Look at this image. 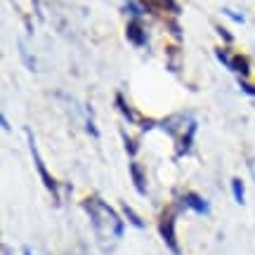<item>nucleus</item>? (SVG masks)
<instances>
[{"label":"nucleus","instance_id":"nucleus-7","mask_svg":"<svg viewBox=\"0 0 255 255\" xmlns=\"http://www.w3.org/2000/svg\"><path fill=\"white\" fill-rule=\"evenodd\" d=\"M232 71H237V73H241V76H248L251 73V66H248V62H246V57H241V55H237L234 59H232V66H229Z\"/></svg>","mask_w":255,"mask_h":255},{"label":"nucleus","instance_id":"nucleus-12","mask_svg":"<svg viewBox=\"0 0 255 255\" xmlns=\"http://www.w3.org/2000/svg\"><path fill=\"white\" fill-rule=\"evenodd\" d=\"M239 88H244V92H248V95H253L255 97V85H251V83H246L244 78L239 81Z\"/></svg>","mask_w":255,"mask_h":255},{"label":"nucleus","instance_id":"nucleus-13","mask_svg":"<svg viewBox=\"0 0 255 255\" xmlns=\"http://www.w3.org/2000/svg\"><path fill=\"white\" fill-rule=\"evenodd\" d=\"M123 142H126V144H128V154H130V156H135V151H137L135 142H132V139H130V137H128V135H123Z\"/></svg>","mask_w":255,"mask_h":255},{"label":"nucleus","instance_id":"nucleus-1","mask_svg":"<svg viewBox=\"0 0 255 255\" xmlns=\"http://www.w3.org/2000/svg\"><path fill=\"white\" fill-rule=\"evenodd\" d=\"M83 206L88 210V215H90V220H92V227L97 229V234H102L104 229H111L114 239L123 237V229H126L123 227V220L116 215V210L111 208V206H107V203L100 199H88Z\"/></svg>","mask_w":255,"mask_h":255},{"label":"nucleus","instance_id":"nucleus-11","mask_svg":"<svg viewBox=\"0 0 255 255\" xmlns=\"http://www.w3.org/2000/svg\"><path fill=\"white\" fill-rule=\"evenodd\" d=\"M215 55H218V59H220V62H222V64H225L227 69H229V66H232V59H229V57H227V50H218Z\"/></svg>","mask_w":255,"mask_h":255},{"label":"nucleus","instance_id":"nucleus-4","mask_svg":"<svg viewBox=\"0 0 255 255\" xmlns=\"http://www.w3.org/2000/svg\"><path fill=\"white\" fill-rule=\"evenodd\" d=\"M126 36H128V40L137 47H142L146 43V36H144V31H142V26H139V21H130V24H128Z\"/></svg>","mask_w":255,"mask_h":255},{"label":"nucleus","instance_id":"nucleus-9","mask_svg":"<svg viewBox=\"0 0 255 255\" xmlns=\"http://www.w3.org/2000/svg\"><path fill=\"white\" fill-rule=\"evenodd\" d=\"M123 213H126L128 218H130V222H132V225H135L137 229H142V227H144V222H142V220L137 218V213H135L132 208H130V206H126V203H123Z\"/></svg>","mask_w":255,"mask_h":255},{"label":"nucleus","instance_id":"nucleus-10","mask_svg":"<svg viewBox=\"0 0 255 255\" xmlns=\"http://www.w3.org/2000/svg\"><path fill=\"white\" fill-rule=\"evenodd\" d=\"M116 102H119V107H121V114H123L128 121H135V114H132V111H130V107L123 102V95H119V97H116Z\"/></svg>","mask_w":255,"mask_h":255},{"label":"nucleus","instance_id":"nucleus-16","mask_svg":"<svg viewBox=\"0 0 255 255\" xmlns=\"http://www.w3.org/2000/svg\"><path fill=\"white\" fill-rule=\"evenodd\" d=\"M33 5H36V12L40 14V0H33ZM40 17H43V14H40Z\"/></svg>","mask_w":255,"mask_h":255},{"label":"nucleus","instance_id":"nucleus-3","mask_svg":"<svg viewBox=\"0 0 255 255\" xmlns=\"http://www.w3.org/2000/svg\"><path fill=\"white\" fill-rule=\"evenodd\" d=\"M158 229H161V237H163V241L168 244V248H170L175 255H180V248H177V239H175V215H173V213H170V215H165V218L161 220Z\"/></svg>","mask_w":255,"mask_h":255},{"label":"nucleus","instance_id":"nucleus-6","mask_svg":"<svg viewBox=\"0 0 255 255\" xmlns=\"http://www.w3.org/2000/svg\"><path fill=\"white\" fill-rule=\"evenodd\" d=\"M130 177L135 182L137 194H146V180H144V173H142L139 163H130Z\"/></svg>","mask_w":255,"mask_h":255},{"label":"nucleus","instance_id":"nucleus-14","mask_svg":"<svg viewBox=\"0 0 255 255\" xmlns=\"http://www.w3.org/2000/svg\"><path fill=\"white\" fill-rule=\"evenodd\" d=\"M225 14H229V17L234 19V21H239V24L244 21V17H241V14H237V12H232V9H225Z\"/></svg>","mask_w":255,"mask_h":255},{"label":"nucleus","instance_id":"nucleus-8","mask_svg":"<svg viewBox=\"0 0 255 255\" xmlns=\"http://www.w3.org/2000/svg\"><path fill=\"white\" fill-rule=\"evenodd\" d=\"M232 191H234V199H237V203H244V201H246V196H244V182H241L239 177H234V180H232Z\"/></svg>","mask_w":255,"mask_h":255},{"label":"nucleus","instance_id":"nucleus-2","mask_svg":"<svg viewBox=\"0 0 255 255\" xmlns=\"http://www.w3.org/2000/svg\"><path fill=\"white\" fill-rule=\"evenodd\" d=\"M28 146H31V156H33V161H36V168H38V173H40V177H43V182H45V187L50 189V194L57 199V182H55V177L47 173L45 163H43V158H40V154H38V149H36V139H33L31 132H28Z\"/></svg>","mask_w":255,"mask_h":255},{"label":"nucleus","instance_id":"nucleus-5","mask_svg":"<svg viewBox=\"0 0 255 255\" xmlns=\"http://www.w3.org/2000/svg\"><path fill=\"white\" fill-rule=\"evenodd\" d=\"M182 203L184 206H189L191 210H196V213H201V215H208V201L201 199V196H196V194H184L182 196Z\"/></svg>","mask_w":255,"mask_h":255},{"label":"nucleus","instance_id":"nucleus-15","mask_svg":"<svg viewBox=\"0 0 255 255\" xmlns=\"http://www.w3.org/2000/svg\"><path fill=\"white\" fill-rule=\"evenodd\" d=\"M218 31H220V33H222V38H225L227 43H229V40H232V36H229V33H227V31H225V28H218Z\"/></svg>","mask_w":255,"mask_h":255}]
</instances>
